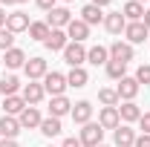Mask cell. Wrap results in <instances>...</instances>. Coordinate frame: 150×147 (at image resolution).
I'll return each mask as SVG.
<instances>
[{
	"instance_id": "32",
	"label": "cell",
	"mask_w": 150,
	"mask_h": 147,
	"mask_svg": "<svg viewBox=\"0 0 150 147\" xmlns=\"http://www.w3.org/2000/svg\"><path fill=\"white\" fill-rule=\"evenodd\" d=\"M12 46H15V35L3 26V29H0V49H3V52H9Z\"/></svg>"
},
{
	"instance_id": "21",
	"label": "cell",
	"mask_w": 150,
	"mask_h": 147,
	"mask_svg": "<svg viewBox=\"0 0 150 147\" xmlns=\"http://www.w3.org/2000/svg\"><path fill=\"white\" fill-rule=\"evenodd\" d=\"M20 130L23 127H20V121L15 115H3V118H0V136H3V139H15Z\"/></svg>"
},
{
	"instance_id": "27",
	"label": "cell",
	"mask_w": 150,
	"mask_h": 147,
	"mask_svg": "<svg viewBox=\"0 0 150 147\" xmlns=\"http://www.w3.org/2000/svg\"><path fill=\"white\" fill-rule=\"evenodd\" d=\"M61 118H52V115H49V118H43V121H40V133H43V136H46V139H55V136H61Z\"/></svg>"
},
{
	"instance_id": "37",
	"label": "cell",
	"mask_w": 150,
	"mask_h": 147,
	"mask_svg": "<svg viewBox=\"0 0 150 147\" xmlns=\"http://www.w3.org/2000/svg\"><path fill=\"white\" fill-rule=\"evenodd\" d=\"M61 147H84V144H81L78 139H64V144H61Z\"/></svg>"
},
{
	"instance_id": "23",
	"label": "cell",
	"mask_w": 150,
	"mask_h": 147,
	"mask_svg": "<svg viewBox=\"0 0 150 147\" xmlns=\"http://www.w3.org/2000/svg\"><path fill=\"white\" fill-rule=\"evenodd\" d=\"M3 64H6L9 69H20V66H26V52L18 49V46H12V49L3 55Z\"/></svg>"
},
{
	"instance_id": "26",
	"label": "cell",
	"mask_w": 150,
	"mask_h": 147,
	"mask_svg": "<svg viewBox=\"0 0 150 147\" xmlns=\"http://www.w3.org/2000/svg\"><path fill=\"white\" fill-rule=\"evenodd\" d=\"M87 61L95 64V66H98V64H104V66H107V61H110V49L98 43V46H93V49H87Z\"/></svg>"
},
{
	"instance_id": "20",
	"label": "cell",
	"mask_w": 150,
	"mask_h": 147,
	"mask_svg": "<svg viewBox=\"0 0 150 147\" xmlns=\"http://www.w3.org/2000/svg\"><path fill=\"white\" fill-rule=\"evenodd\" d=\"M118 115H121V121H124V124H133V121H139V118H142V110H139V104H136V101H121Z\"/></svg>"
},
{
	"instance_id": "42",
	"label": "cell",
	"mask_w": 150,
	"mask_h": 147,
	"mask_svg": "<svg viewBox=\"0 0 150 147\" xmlns=\"http://www.w3.org/2000/svg\"><path fill=\"white\" fill-rule=\"evenodd\" d=\"M12 3H26V0H12Z\"/></svg>"
},
{
	"instance_id": "22",
	"label": "cell",
	"mask_w": 150,
	"mask_h": 147,
	"mask_svg": "<svg viewBox=\"0 0 150 147\" xmlns=\"http://www.w3.org/2000/svg\"><path fill=\"white\" fill-rule=\"evenodd\" d=\"M67 84L75 87V90H81V87H87V84H90V72H87L84 66H72L69 75H67Z\"/></svg>"
},
{
	"instance_id": "39",
	"label": "cell",
	"mask_w": 150,
	"mask_h": 147,
	"mask_svg": "<svg viewBox=\"0 0 150 147\" xmlns=\"http://www.w3.org/2000/svg\"><path fill=\"white\" fill-rule=\"evenodd\" d=\"M90 3H93V6H98V9H104V6H110L112 0H90Z\"/></svg>"
},
{
	"instance_id": "18",
	"label": "cell",
	"mask_w": 150,
	"mask_h": 147,
	"mask_svg": "<svg viewBox=\"0 0 150 147\" xmlns=\"http://www.w3.org/2000/svg\"><path fill=\"white\" fill-rule=\"evenodd\" d=\"M23 69H26V78H29V81H38V78H43V75L49 72V69H46V61H43V58H29Z\"/></svg>"
},
{
	"instance_id": "7",
	"label": "cell",
	"mask_w": 150,
	"mask_h": 147,
	"mask_svg": "<svg viewBox=\"0 0 150 147\" xmlns=\"http://www.w3.org/2000/svg\"><path fill=\"white\" fill-rule=\"evenodd\" d=\"M67 37H69L72 43H84V40L90 37V26H87L81 18L69 20V26H67Z\"/></svg>"
},
{
	"instance_id": "35",
	"label": "cell",
	"mask_w": 150,
	"mask_h": 147,
	"mask_svg": "<svg viewBox=\"0 0 150 147\" xmlns=\"http://www.w3.org/2000/svg\"><path fill=\"white\" fill-rule=\"evenodd\" d=\"M133 147H150V136H147V133L136 136V144H133Z\"/></svg>"
},
{
	"instance_id": "40",
	"label": "cell",
	"mask_w": 150,
	"mask_h": 147,
	"mask_svg": "<svg viewBox=\"0 0 150 147\" xmlns=\"http://www.w3.org/2000/svg\"><path fill=\"white\" fill-rule=\"evenodd\" d=\"M142 23H144V26L150 29V9H144V18H142Z\"/></svg>"
},
{
	"instance_id": "19",
	"label": "cell",
	"mask_w": 150,
	"mask_h": 147,
	"mask_svg": "<svg viewBox=\"0 0 150 147\" xmlns=\"http://www.w3.org/2000/svg\"><path fill=\"white\" fill-rule=\"evenodd\" d=\"M18 121H20V127L23 130H35V127H40V112H38V107H26V110L18 115Z\"/></svg>"
},
{
	"instance_id": "14",
	"label": "cell",
	"mask_w": 150,
	"mask_h": 147,
	"mask_svg": "<svg viewBox=\"0 0 150 147\" xmlns=\"http://www.w3.org/2000/svg\"><path fill=\"white\" fill-rule=\"evenodd\" d=\"M124 26H127V18H124L121 12H110V15H104V29H107L110 35H121Z\"/></svg>"
},
{
	"instance_id": "5",
	"label": "cell",
	"mask_w": 150,
	"mask_h": 147,
	"mask_svg": "<svg viewBox=\"0 0 150 147\" xmlns=\"http://www.w3.org/2000/svg\"><path fill=\"white\" fill-rule=\"evenodd\" d=\"M139 81L136 78H130V75H124L121 81H118V87H115V92H118V101H133L136 95H139Z\"/></svg>"
},
{
	"instance_id": "45",
	"label": "cell",
	"mask_w": 150,
	"mask_h": 147,
	"mask_svg": "<svg viewBox=\"0 0 150 147\" xmlns=\"http://www.w3.org/2000/svg\"><path fill=\"white\" fill-rule=\"evenodd\" d=\"M98 147H107V144H98Z\"/></svg>"
},
{
	"instance_id": "41",
	"label": "cell",
	"mask_w": 150,
	"mask_h": 147,
	"mask_svg": "<svg viewBox=\"0 0 150 147\" xmlns=\"http://www.w3.org/2000/svg\"><path fill=\"white\" fill-rule=\"evenodd\" d=\"M3 26H6V12L0 9V29H3Z\"/></svg>"
},
{
	"instance_id": "17",
	"label": "cell",
	"mask_w": 150,
	"mask_h": 147,
	"mask_svg": "<svg viewBox=\"0 0 150 147\" xmlns=\"http://www.w3.org/2000/svg\"><path fill=\"white\" fill-rule=\"evenodd\" d=\"M43 43H46V49H52V52H64V49H67V43H69V37H67L64 29H52L49 37H46Z\"/></svg>"
},
{
	"instance_id": "1",
	"label": "cell",
	"mask_w": 150,
	"mask_h": 147,
	"mask_svg": "<svg viewBox=\"0 0 150 147\" xmlns=\"http://www.w3.org/2000/svg\"><path fill=\"white\" fill-rule=\"evenodd\" d=\"M101 139H104V130H101V124H95V121H87L81 127V136H78V141L84 147H98Z\"/></svg>"
},
{
	"instance_id": "43",
	"label": "cell",
	"mask_w": 150,
	"mask_h": 147,
	"mask_svg": "<svg viewBox=\"0 0 150 147\" xmlns=\"http://www.w3.org/2000/svg\"><path fill=\"white\" fill-rule=\"evenodd\" d=\"M136 3H147V0H136Z\"/></svg>"
},
{
	"instance_id": "36",
	"label": "cell",
	"mask_w": 150,
	"mask_h": 147,
	"mask_svg": "<svg viewBox=\"0 0 150 147\" xmlns=\"http://www.w3.org/2000/svg\"><path fill=\"white\" fill-rule=\"evenodd\" d=\"M38 6H40V9H43V12H52V9H55V3L58 0H35Z\"/></svg>"
},
{
	"instance_id": "3",
	"label": "cell",
	"mask_w": 150,
	"mask_h": 147,
	"mask_svg": "<svg viewBox=\"0 0 150 147\" xmlns=\"http://www.w3.org/2000/svg\"><path fill=\"white\" fill-rule=\"evenodd\" d=\"M147 35H150V29L142 23V20H133V23H127L124 26V37H127V43H144L147 40Z\"/></svg>"
},
{
	"instance_id": "34",
	"label": "cell",
	"mask_w": 150,
	"mask_h": 147,
	"mask_svg": "<svg viewBox=\"0 0 150 147\" xmlns=\"http://www.w3.org/2000/svg\"><path fill=\"white\" fill-rule=\"evenodd\" d=\"M139 127H142V130L150 136V112H142V118H139Z\"/></svg>"
},
{
	"instance_id": "13",
	"label": "cell",
	"mask_w": 150,
	"mask_h": 147,
	"mask_svg": "<svg viewBox=\"0 0 150 147\" xmlns=\"http://www.w3.org/2000/svg\"><path fill=\"white\" fill-rule=\"evenodd\" d=\"M26 107H29V104L23 101V95H6V98H3V115H15V118H18Z\"/></svg>"
},
{
	"instance_id": "10",
	"label": "cell",
	"mask_w": 150,
	"mask_h": 147,
	"mask_svg": "<svg viewBox=\"0 0 150 147\" xmlns=\"http://www.w3.org/2000/svg\"><path fill=\"white\" fill-rule=\"evenodd\" d=\"M133 55H136V52H133V46L127 43V40H115V43L110 46V61L130 64V61H133Z\"/></svg>"
},
{
	"instance_id": "15",
	"label": "cell",
	"mask_w": 150,
	"mask_h": 147,
	"mask_svg": "<svg viewBox=\"0 0 150 147\" xmlns=\"http://www.w3.org/2000/svg\"><path fill=\"white\" fill-rule=\"evenodd\" d=\"M67 112H72V101H69L67 95H55V98L49 101V115H52V118H64Z\"/></svg>"
},
{
	"instance_id": "38",
	"label": "cell",
	"mask_w": 150,
	"mask_h": 147,
	"mask_svg": "<svg viewBox=\"0 0 150 147\" xmlns=\"http://www.w3.org/2000/svg\"><path fill=\"white\" fill-rule=\"evenodd\" d=\"M0 147H20V144L15 141V139H3V141H0Z\"/></svg>"
},
{
	"instance_id": "16",
	"label": "cell",
	"mask_w": 150,
	"mask_h": 147,
	"mask_svg": "<svg viewBox=\"0 0 150 147\" xmlns=\"http://www.w3.org/2000/svg\"><path fill=\"white\" fill-rule=\"evenodd\" d=\"M69 115H72L75 124L84 127V124L93 118V104H90V101H78V104H72V112H69Z\"/></svg>"
},
{
	"instance_id": "28",
	"label": "cell",
	"mask_w": 150,
	"mask_h": 147,
	"mask_svg": "<svg viewBox=\"0 0 150 147\" xmlns=\"http://www.w3.org/2000/svg\"><path fill=\"white\" fill-rule=\"evenodd\" d=\"M49 32H52V29H49V23H46V20L29 23V37H32V40H46V37H49Z\"/></svg>"
},
{
	"instance_id": "24",
	"label": "cell",
	"mask_w": 150,
	"mask_h": 147,
	"mask_svg": "<svg viewBox=\"0 0 150 147\" xmlns=\"http://www.w3.org/2000/svg\"><path fill=\"white\" fill-rule=\"evenodd\" d=\"M81 20H84L87 26H95V23H104V12H101L98 6H93V3H87V6L81 9Z\"/></svg>"
},
{
	"instance_id": "8",
	"label": "cell",
	"mask_w": 150,
	"mask_h": 147,
	"mask_svg": "<svg viewBox=\"0 0 150 147\" xmlns=\"http://www.w3.org/2000/svg\"><path fill=\"white\" fill-rule=\"evenodd\" d=\"M112 141H115V147H133L136 144V130L130 124H118L112 130Z\"/></svg>"
},
{
	"instance_id": "33",
	"label": "cell",
	"mask_w": 150,
	"mask_h": 147,
	"mask_svg": "<svg viewBox=\"0 0 150 147\" xmlns=\"http://www.w3.org/2000/svg\"><path fill=\"white\" fill-rule=\"evenodd\" d=\"M136 81H139V84H150V64H142V66L136 69Z\"/></svg>"
},
{
	"instance_id": "6",
	"label": "cell",
	"mask_w": 150,
	"mask_h": 147,
	"mask_svg": "<svg viewBox=\"0 0 150 147\" xmlns=\"http://www.w3.org/2000/svg\"><path fill=\"white\" fill-rule=\"evenodd\" d=\"M64 61L69 64V66H81L84 61H87V49H84V43H67V49H64Z\"/></svg>"
},
{
	"instance_id": "31",
	"label": "cell",
	"mask_w": 150,
	"mask_h": 147,
	"mask_svg": "<svg viewBox=\"0 0 150 147\" xmlns=\"http://www.w3.org/2000/svg\"><path fill=\"white\" fill-rule=\"evenodd\" d=\"M98 101L104 107H118V92L115 90H98Z\"/></svg>"
},
{
	"instance_id": "44",
	"label": "cell",
	"mask_w": 150,
	"mask_h": 147,
	"mask_svg": "<svg viewBox=\"0 0 150 147\" xmlns=\"http://www.w3.org/2000/svg\"><path fill=\"white\" fill-rule=\"evenodd\" d=\"M64 3H72V0H64Z\"/></svg>"
},
{
	"instance_id": "30",
	"label": "cell",
	"mask_w": 150,
	"mask_h": 147,
	"mask_svg": "<svg viewBox=\"0 0 150 147\" xmlns=\"http://www.w3.org/2000/svg\"><path fill=\"white\" fill-rule=\"evenodd\" d=\"M127 72V64H121V61H107V75L115 78V81H121Z\"/></svg>"
},
{
	"instance_id": "9",
	"label": "cell",
	"mask_w": 150,
	"mask_h": 147,
	"mask_svg": "<svg viewBox=\"0 0 150 147\" xmlns=\"http://www.w3.org/2000/svg\"><path fill=\"white\" fill-rule=\"evenodd\" d=\"M69 20H72V15H69V9H64V6H55V9L46 15L49 29H64V26H69Z\"/></svg>"
},
{
	"instance_id": "29",
	"label": "cell",
	"mask_w": 150,
	"mask_h": 147,
	"mask_svg": "<svg viewBox=\"0 0 150 147\" xmlns=\"http://www.w3.org/2000/svg\"><path fill=\"white\" fill-rule=\"evenodd\" d=\"M18 90H20L18 75H6V78L0 81V92H3V95H18Z\"/></svg>"
},
{
	"instance_id": "25",
	"label": "cell",
	"mask_w": 150,
	"mask_h": 147,
	"mask_svg": "<svg viewBox=\"0 0 150 147\" xmlns=\"http://www.w3.org/2000/svg\"><path fill=\"white\" fill-rule=\"evenodd\" d=\"M121 15L127 18V23L142 20V18H144V6H142V3H136V0H127V3H124V9H121Z\"/></svg>"
},
{
	"instance_id": "2",
	"label": "cell",
	"mask_w": 150,
	"mask_h": 147,
	"mask_svg": "<svg viewBox=\"0 0 150 147\" xmlns=\"http://www.w3.org/2000/svg\"><path fill=\"white\" fill-rule=\"evenodd\" d=\"M67 87H69V84H67V75H61V72H46L43 75V90L49 92L52 98H55V95H64Z\"/></svg>"
},
{
	"instance_id": "11",
	"label": "cell",
	"mask_w": 150,
	"mask_h": 147,
	"mask_svg": "<svg viewBox=\"0 0 150 147\" xmlns=\"http://www.w3.org/2000/svg\"><path fill=\"white\" fill-rule=\"evenodd\" d=\"M98 124H101V130H115L118 124H121L118 107H101V112H98Z\"/></svg>"
},
{
	"instance_id": "12",
	"label": "cell",
	"mask_w": 150,
	"mask_h": 147,
	"mask_svg": "<svg viewBox=\"0 0 150 147\" xmlns=\"http://www.w3.org/2000/svg\"><path fill=\"white\" fill-rule=\"evenodd\" d=\"M43 95H46V90H43V84H38V81H29V84L23 87V101H26L29 107L40 104V101H43Z\"/></svg>"
},
{
	"instance_id": "4",
	"label": "cell",
	"mask_w": 150,
	"mask_h": 147,
	"mask_svg": "<svg viewBox=\"0 0 150 147\" xmlns=\"http://www.w3.org/2000/svg\"><path fill=\"white\" fill-rule=\"evenodd\" d=\"M29 15L26 12H12V15H6V29L12 32V35H20V32H29Z\"/></svg>"
}]
</instances>
